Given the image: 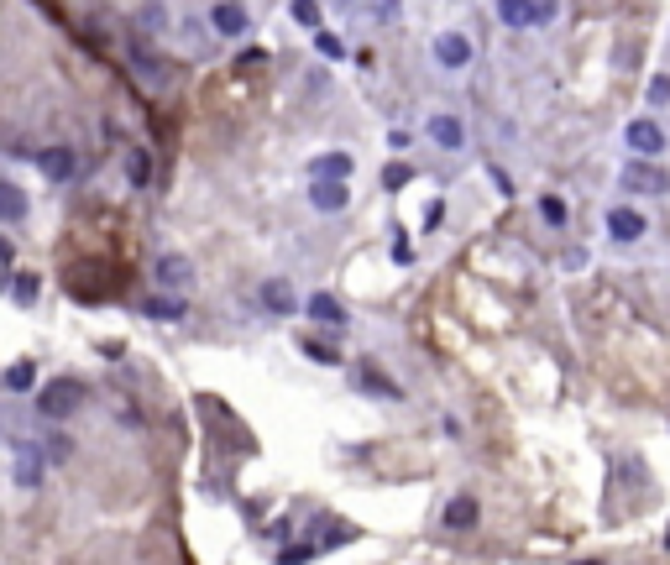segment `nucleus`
I'll return each instance as SVG.
<instances>
[{
    "label": "nucleus",
    "instance_id": "obj_1",
    "mask_svg": "<svg viewBox=\"0 0 670 565\" xmlns=\"http://www.w3.org/2000/svg\"><path fill=\"white\" fill-rule=\"evenodd\" d=\"M79 403H84V383L79 377H53L37 393V414L43 419H68V414H79Z\"/></svg>",
    "mask_w": 670,
    "mask_h": 565
},
{
    "label": "nucleus",
    "instance_id": "obj_2",
    "mask_svg": "<svg viewBox=\"0 0 670 565\" xmlns=\"http://www.w3.org/2000/svg\"><path fill=\"white\" fill-rule=\"evenodd\" d=\"M126 63H131V74H136L147 89H168V84H173V74H168V58H158L147 43H126Z\"/></svg>",
    "mask_w": 670,
    "mask_h": 565
},
{
    "label": "nucleus",
    "instance_id": "obj_3",
    "mask_svg": "<svg viewBox=\"0 0 670 565\" xmlns=\"http://www.w3.org/2000/svg\"><path fill=\"white\" fill-rule=\"evenodd\" d=\"M11 476L21 492H37L43 487V445H16L11 451Z\"/></svg>",
    "mask_w": 670,
    "mask_h": 565
},
{
    "label": "nucleus",
    "instance_id": "obj_4",
    "mask_svg": "<svg viewBox=\"0 0 670 565\" xmlns=\"http://www.w3.org/2000/svg\"><path fill=\"white\" fill-rule=\"evenodd\" d=\"M152 278L163 282L168 293H189V288H194V262H189V257H178V252H168V257H158Z\"/></svg>",
    "mask_w": 670,
    "mask_h": 565
},
{
    "label": "nucleus",
    "instance_id": "obj_5",
    "mask_svg": "<svg viewBox=\"0 0 670 565\" xmlns=\"http://www.w3.org/2000/svg\"><path fill=\"white\" fill-rule=\"evenodd\" d=\"M623 189H628V194H666L670 173L655 168V163H628V168H623Z\"/></svg>",
    "mask_w": 670,
    "mask_h": 565
},
{
    "label": "nucleus",
    "instance_id": "obj_6",
    "mask_svg": "<svg viewBox=\"0 0 670 565\" xmlns=\"http://www.w3.org/2000/svg\"><path fill=\"white\" fill-rule=\"evenodd\" d=\"M498 16L508 21V27H550L560 16V5H518V0H502Z\"/></svg>",
    "mask_w": 670,
    "mask_h": 565
},
{
    "label": "nucleus",
    "instance_id": "obj_7",
    "mask_svg": "<svg viewBox=\"0 0 670 565\" xmlns=\"http://www.w3.org/2000/svg\"><path fill=\"white\" fill-rule=\"evenodd\" d=\"M628 147H634L639 158H660V152H666V131H660L655 120H628Z\"/></svg>",
    "mask_w": 670,
    "mask_h": 565
},
{
    "label": "nucleus",
    "instance_id": "obj_8",
    "mask_svg": "<svg viewBox=\"0 0 670 565\" xmlns=\"http://www.w3.org/2000/svg\"><path fill=\"white\" fill-rule=\"evenodd\" d=\"M210 27H215L221 37H241V32L252 27V16H246L241 5H230V0H221V5H210Z\"/></svg>",
    "mask_w": 670,
    "mask_h": 565
},
{
    "label": "nucleus",
    "instance_id": "obj_9",
    "mask_svg": "<svg viewBox=\"0 0 670 565\" xmlns=\"http://www.w3.org/2000/svg\"><path fill=\"white\" fill-rule=\"evenodd\" d=\"M435 58H440L446 68H466V63H471V43H466L461 32H440V37H435Z\"/></svg>",
    "mask_w": 670,
    "mask_h": 565
},
{
    "label": "nucleus",
    "instance_id": "obj_10",
    "mask_svg": "<svg viewBox=\"0 0 670 565\" xmlns=\"http://www.w3.org/2000/svg\"><path fill=\"white\" fill-rule=\"evenodd\" d=\"M309 178H315V183H346V178H351V158H346V152H325V158L309 163Z\"/></svg>",
    "mask_w": 670,
    "mask_h": 565
},
{
    "label": "nucleus",
    "instance_id": "obj_11",
    "mask_svg": "<svg viewBox=\"0 0 670 565\" xmlns=\"http://www.w3.org/2000/svg\"><path fill=\"white\" fill-rule=\"evenodd\" d=\"M257 298H262V309H268V314H293V309H299V298H293V288H288V282H262V293H257Z\"/></svg>",
    "mask_w": 670,
    "mask_h": 565
},
{
    "label": "nucleus",
    "instance_id": "obj_12",
    "mask_svg": "<svg viewBox=\"0 0 670 565\" xmlns=\"http://www.w3.org/2000/svg\"><path fill=\"white\" fill-rule=\"evenodd\" d=\"M309 199H315V210H325V215H335V210H346V205H351L346 183H309Z\"/></svg>",
    "mask_w": 670,
    "mask_h": 565
},
{
    "label": "nucleus",
    "instance_id": "obj_13",
    "mask_svg": "<svg viewBox=\"0 0 670 565\" xmlns=\"http://www.w3.org/2000/svg\"><path fill=\"white\" fill-rule=\"evenodd\" d=\"M37 168H43V178L63 183V178H74V152H68V147H48V152L37 158Z\"/></svg>",
    "mask_w": 670,
    "mask_h": 565
},
{
    "label": "nucleus",
    "instance_id": "obj_14",
    "mask_svg": "<svg viewBox=\"0 0 670 565\" xmlns=\"http://www.w3.org/2000/svg\"><path fill=\"white\" fill-rule=\"evenodd\" d=\"M608 236H613V241H639V236H644V215H634V210H608Z\"/></svg>",
    "mask_w": 670,
    "mask_h": 565
},
{
    "label": "nucleus",
    "instance_id": "obj_15",
    "mask_svg": "<svg viewBox=\"0 0 670 565\" xmlns=\"http://www.w3.org/2000/svg\"><path fill=\"white\" fill-rule=\"evenodd\" d=\"M430 136H435L446 152H461V142H466V131H461L456 115H435V120H430Z\"/></svg>",
    "mask_w": 670,
    "mask_h": 565
},
{
    "label": "nucleus",
    "instance_id": "obj_16",
    "mask_svg": "<svg viewBox=\"0 0 670 565\" xmlns=\"http://www.w3.org/2000/svg\"><path fill=\"white\" fill-rule=\"evenodd\" d=\"M309 320H320V325H335V330H340V325H346V309L335 304L331 293H315V298H309Z\"/></svg>",
    "mask_w": 670,
    "mask_h": 565
},
{
    "label": "nucleus",
    "instance_id": "obj_17",
    "mask_svg": "<svg viewBox=\"0 0 670 565\" xmlns=\"http://www.w3.org/2000/svg\"><path fill=\"white\" fill-rule=\"evenodd\" d=\"M0 221H27V194L16 189V183H0Z\"/></svg>",
    "mask_w": 670,
    "mask_h": 565
},
{
    "label": "nucleus",
    "instance_id": "obj_18",
    "mask_svg": "<svg viewBox=\"0 0 670 565\" xmlns=\"http://www.w3.org/2000/svg\"><path fill=\"white\" fill-rule=\"evenodd\" d=\"M446 523L450 529H471V523H477V498H450L446 503Z\"/></svg>",
    "mask_w": 670,
    "mask_h": 565
},
{
    "label": "nucleus",
    "instance_id": "obj_19",
    "mask_svg": "<svg viewBox=\"0 0 670 565\" xmlns=\"http://www.w3.org/2000/svg\"><path fill=\"white\" fill-rule=\"evenodd\" d=\"M32 383H37V367H32V361H16V367L5 372V388H11V393H27Z\"/></svg>",
    "mask_w": 670,
    "mask_h": 565
},
{
    "label": "nucleus",
    "instance_id": "obj_20",
    "mask_svg": "<svg viewBox=\"0 0 670 565\" xmlns=\"http://www.w3.org/2000/svg\"><path fill=\"white\" fill-rule=\"evenodd\" d=\"M142 309H147L152 320H183V304H178V298H147Z\"/></svg>",
    "mask_w": 670,
    "mask_h": 565
},
{
    "label": "nucleus",
    "instance_id": "obj_21",
    "mask_svg": "<svg viewBox=\"0 0 670 565\" xmlns=\"http://www.w3.org/2000/svg\"><path fill=\"white\" fill-rule=\"evenodd\" d=\"M126 163H131V183H136V189H142V183H147V178H152V158H147V152H142V147H136V152H131V158H126Z\"/></svg>",
    "mask_w": 670,
    "mask_h": 565
},
{
    "label": "nucleus",
    "instance_id": "obj_22",
    "mask_svg": "<svg viewBox=\"0 0 670 565\" xmlns=\"http://www.w3.org/2000/svg\"><path fill=\"white\" fill-rule=\"evenodd\" d=\"M540 215H545L550 226H565V199H556V194H550V199H540Z\"/></svg>",
    "mask_w": 670,
    "mask_h": 565
},
{
    "label": "nucleus",
    "instance_id": "obj_23",
    "mask_svg": "<svg viewBox=\"0 0 670 565\" xmlns=\"http://www.w3.org/2000/svg\"><path fill=\"white\" fill-rule=\"evenodd\" d=\"M315 48H320L325 58H340V53H346V43H340L335 32H320V37H315Z\"/></svg>",
    "mask_w": 670,
    "mask_h": 565
},
{
    "label": "nucleus",
    "instance_id": "obj_24",
    "mask_svg": "<svg viewBox=\"0 0 670 565\" xmlns=\"http://www.w3.org/2000/svg\"><path fill=\"white\" fill-rule=\"evenodd\" d=\"M48 455H53V461H68V455H74V440H68V435H53V440H48Z\"/></svg>",
    "mask_w": 670,
    "mask_h": 565
},
{
    "label": "nucleus",
    "instance_id": "obj_25",
    "mask_svg": "<svg viewBox=\"0 0 670 565\" xmlns=\"http://www.w3.org/2000/svg\"><path fill=\"white\" fill-rule=\"evenodd\" d=\"M16 298H21V304H32V298H37V278H32V273H21V278H16Z\"/></svg>",
    "mask_w": 670,
    "mask_h": 565
},
{
    "label": "nucleus",
    "instance_id": "obj_26",
    "mask_svg": "<svg viewBox=\"0 0 670 565\" xmlns=\"http://www.w3.org/2000/svg\"><path fill=\"white\" fill-rule=\"evenodd\" d=\"M362 388H367V393H383V398H398V388H393V383H383V377H372V372L362 377Z\"/></svg>",
    "mask_w": 670,
    "mask_h": 565
},
{
    "label": "nucleus",
    "instance_id": "obj_27",
    "mask_svg": "<svg viewBox=\"0 0 670 565\" xmlns=\"http://www.w3.org/2000/svg\"><path fill=\"white\" fill-rule=\"evenodd\" d=\"M293 21H304V27H320V5H309V0H304V5H293Z\"/></svg>",
    "mask_w": 670,
    "mask_h": 565
},
{
    "label": "nucleus",
    "instance_id": "obj_28",
    "mask_svg": "<svg viewBox=\"0 0 670 565\" xmlns=\"http://www.w3.org/2000/svg\"><path fill=\"white\" fill-rule=\"evenodd\" d=\"M262 63H268V58L252 48V53H241V58H236V74H252V68H262Z\"/></svg>",
    "mask_w": 670,
    "mask_h": 565
},
{
    "label": "nucleus",
    "instance_id": "obj_29",
    "mask_svg": "<svg viewBox=\"0 0 670 565\" xmlns=\"http://www.w3.org/2000/svg\"><path fill=\"white\" fill-rule=\"evenodd\" d=\"M670 100V79H655V84H650V105H666Z\"/></svg>",
    "mask_w": 670,
    "mask_h": 565
},
{
    "label": "nucleus",
    "instance_id": "obj_30",
    "mask_svg": "<svg viewBox=\"0 0 670 565\" xmlns=\"http://www.w3.org/2000/svg\"><path fill=\"white\" fill-rule=\"evenodd\" d=\"M403 183H409V168H403V163H393V168H388V189H403Z\"/></svg>",
    "mask_w": 670,
    "mask_h": 565
},
{
    "label": "nucleus",
    "instance_id": "obj_31",
    "mask_svg": "<svg viewBox=\"0 0 670 565\" xmlns=\"http://www.w3.org/2000/svg\"><path fill=\"white\" fill-rule=\"evenodd\" d=\"M304 351H309L315 361H335V351H331V345H315V340H304Z\"/></svg>",
    "mask_w": 670,
    "mask_h": 565
},
{
    "label": "nucleus",
    "instance_id": "obj_32",
    "mask_svg": "<svg viewBox=\"0 0 670 565\" xmlns=\"http://www.w3.org/2000/svg\"><path fill=\"white\" fill-rule=\"evenodd\" d=\"M0 267H11V241L0 236Z\"/></svg>",
    "mask_w": 670,
    "mask_h": 565
},
{
    "label": "nucleus",
    "instance_id": "obj_33",
    "mask_svg": "<svg viewBox=\"0 0 670 565\" xmlns=\"http://www.w3.org/2000/svg\"><path fill=\"white\" fill-rule=\"evenodd\" d=\"M666 545H670V534H666Z\"/></svg>",
    "mask_w": 670,
    "mask_h": 565
}]
</instances>
